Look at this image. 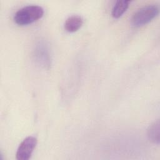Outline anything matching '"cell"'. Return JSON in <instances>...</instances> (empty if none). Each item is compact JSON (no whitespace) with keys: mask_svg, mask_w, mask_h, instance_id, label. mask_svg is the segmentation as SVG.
Masks as SVG:
<instances>
[{"mask_svg":"<svg viewBox=\"0 0 160 160\" xmlns=\"http://www.w3.org/2000/svg\"><path fill=\"white\" fill-rule=\"evenodd\" d=\"M37 144V139L34 136H28L19 144L17 152L16 158L18 160L29 159Z\"/></svg>","mask_w":160,"mask_h":160,"instance_id":"4","label":"cell"},{"mask_svg":"<svg viewBox=\"0 0 160 160\" xmlns=\"http://www.w3.org/2000/svg\"><path fill=\"white\" fill-rule=\"evenodd\" d=\"M160 124L159 119L152 123L148 129V136L149 139L157 144L159 143Z\"/></svg>","mask_w":160,"mask_h":160,"instance_id":"7","label":"cell"},{"mask_svg":"<svg viewBox=\"0 0 160 160\" xmlns=\"http://www.w3.org/2000/svg\"><path fill=\"white\" fill-rule=\"evenodd\" d=\"M33 58L41 67L49 68L51 64V55L49 47L46 41L40 40L36 42L33 49Z\"/></svg>","mask_w":160,"mask_h":160,"instance_id":"3","label":"cell"},{"mask_svg":"<svg viewBox=\"0 0 160 160\" xmlns=\"http://www.w3.org/2000/svg\"><path fill=\"white\" fill-rule=\"evenodd\" d=\"M159 12V9L156 4H152L144 6L134 13L131 18V24L135 27L144 26L156 17Z\"/></svg>","mask_w":160,"mask_h":160,"instance_id":"2","label":"cell"},{"mask_svg":"<svg viewBox=\"0 0 160 160\" xmlns=\"http://www.w3.org/2000/svg\"><path fill=\"white\" fill-rule=\"evenodd\" d=\"M43 14L44 9L41 6L35 4L28 5L16 12L14 21L18 25H28L41 19Z\"/></svg>","mask_w":160,"mask_h":160,"instance_id":"1","label":"cell"},{"mask_svg":"<svg viewBox=\"0 0 160 160\" xmlns=\"http://www.w3.org/2000/svg\"><path fill=\"white\" fill-rule=\"evenodd\" d=\"M83 19L79 15H72L68 18L64 22V29L70 32L77 31L82 25Z\"/></svg>","mask_w":160,"mask_h":160,"instance_id":"5","label":"cell"},{"mask_svg":"<svg viewBox=\"0 0 160 160\" xmlns=\"http://www.w3.org/2000/svg\"><path fill=\"white\" fill-rule=\"evenodd\" d=\"M129 3L130 1L128 0L117 1L112 8V16L114 18H118L121 17L128 8Z\"/></svg>","mask_w":160,"mask_h":160,"instance_id":"6","label":"cell"}]
</instances>
